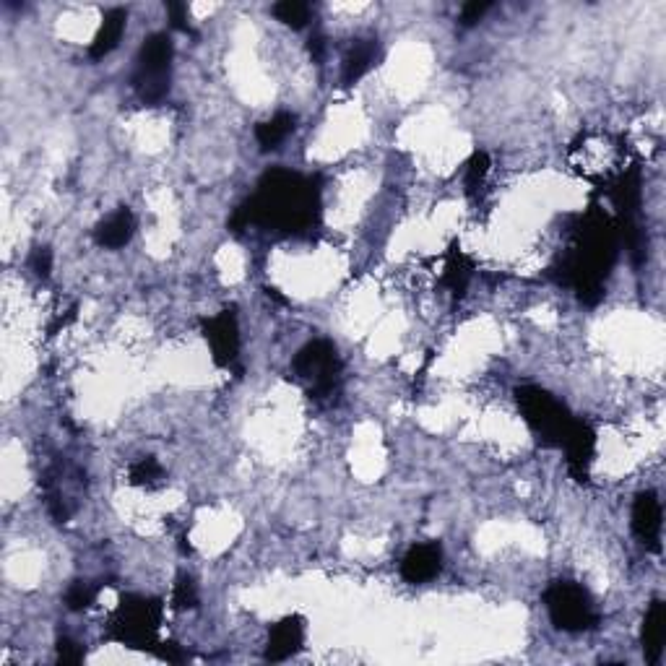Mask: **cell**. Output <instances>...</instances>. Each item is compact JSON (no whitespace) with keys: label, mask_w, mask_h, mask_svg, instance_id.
<instances>
[{"label":"cell","mask_w":666,"mask_h":666,"mask_svg":"<svg viewBox=\"0 0 666 666\" xmlns=\"http://www.w3.org/2000/svg\"><path fill=\"white\" fill-rule=\"evenodd\" d=\"M318 206L320 190L313 180L274 167L261 177L258 193L232 214L229 227L242 232L250 224H263L287 235H297L302 229L313 227L318 219Z\"/></svg>","instance_id":"cell-1"},{"label":"cell","mask_w":666,"mask_h":666,"mask_svg":"<svg viewBox=\"0 0 666 666\" xmlns=\"http://www.w3.org/2000/svg\"><path fill=\"white\" fill-rule=\"evenodd\" d=\"M617 255V229L599 211H588L583 224L575 229V242L555 271L560 284L578 292V300L596 305L604 297V279Z\"/></svg>","instance_id":"cell-2"},{"label":"cell","mask_w":666,"mask_h":666,"mask_svg":"<svg viewBox=\"0 0 666 666\" xmlns=\"http://www.w3.org/2000/svg\"><path fill=\"white\" fill-rule=\"evenodd\" d=\"M172 58H175V45L167 34L157 32L146 37L138 50L136 73L131 79L133 92L144 105H159L170 94Z\"/></svg>","instance_id":"cell-3"},{"label":"cell","mask_w":666,"mask_h":666,"mask_svg":"<svg viewBox=\"0 0 666 666\" xmlns=\"http://www.w3.org/2000/svg\"><path fill=\"white\" fill-rule=\"evenodd\" d=\"M516 401L536 440L549 448H560L575 422L565 404H560L552 393L539 386L516 388Z\"/></svg>","instance_id":"cell-4"},{"label":"cell","mask_w":666,"mask_h":666,"mask_svg":"<svg viewBox=\"0 0 666 666\" xmlns=\"http://www.w3.org/2000/svg\"><path fill=\"white\" fill-rule=\"evenodd\" d=\"M341 357L331 341L315 339L294 354L292 373L294 378L305 383L310 399L326 401L341 386Z\"/></svg>","instance_id":"cell-5"},{"label":"cell","mask_w":666,"mask_h":666,"mask_svg":"<svg viewBox=\"0 0 666 666\" xmlns=\"http://www.w3.org/2000/svg\"><path fill=\"white\" fill-rule=\"evenodd\" d=\"M549 620L555 622L557 630L565 633H583L599 625V614L586 588L573 581H555L544 591Z\"/></svg>","instance_id":"cell-6"},{"label":"cell","mask_w":666,"mask_h":666,"mask_svg":"<svg viewBox=\"0 0 666 666\" xmlns=\"http://www.w3.org/2000/svg\"><path fill=\"white\" fill-rule=\"evenodd\" d=\"M162 622V604L146 596H123L118 612L110 620V638L128 646L151 648Z\"/></svg>","instance_id":"cell-7"},{"label":"cell","mask_w":666,"mask_h":666,"mask_svg":"<svg viewBox=\"0 0 666 666\" xmlns=\"http://www.w3.org/2000/svg\"><path fill=\"white\" fill-rule=\"evenodd\" d=\"M203 339L209 341L211 357L219 367H237L240 360V326H237V313L235 307L222 310L214 318L201 320ZM240 370V367H237Z\"/></svg>","instance_id":"cell-8"},{"label":"cell","mask_w":666,"mask_h":666,"mask_svg":"<svg viewBox=\"0 0 666 666\" xmlns=\"http://www.w3.org/2000/svg\"><path fill=\"white\" fill-rule=\"evenodd\" d=\"M560 448L565 451V456H568V469L570 474H573V479L588 482V469H591V461H594L596 453V432L591 430L586 422L575 419L568 438L562 440Z\"/></svg>","instance_id":"cell-9"},{"label":"cell","mask_w":666,"mask_h":666,"mask_svg":"<svg viewBox=\"0 0 666 666\" xmlns=\"http://www.w3.org/2000/svg\"><path fill=\"white\" fill-rule=\"evenodd\" d=\"M443 570V549L435 542L414 544L401 560V575L409 583H427Z\"/></svg>","instance_id":"cell-10"},{"label":"cell","mask_w":666,"mask_h":666,"mask_svg":"<svg viewBox=\"0 0 666 666\" xmlns=\"http://www.w3.org/2000/svg\"><path fill=\"white\" fill-rule=\"evenodd\" d=\"M302 643H305V620L292 614V617H284L281 622H276L268 633L266 643V659L268 661H287L289 656L300 651Z\"/></svg>","instance_id":"cell-11"},{"label":"cell","mask_w":666,"mask_h":666,"mask_svg":"<svg viewBox=\"0 0 666 666\" xmlns=\"http://www.w3.org/2000/svg\"><path fill=\"white\" fill-rule=\"evenodd\" d=\"M633 534L651 549H659L661 503L653 492H640L633 503Z\"/></svg>","instance_id":"cell-12"},{"label":"cell","mask_w":666,"mask_h":666,"mask_svg":"<svg viewBox=\"0 0 666 666\" xmlns=\"http://www.w3.org/2000/svg\"><path fill=\"white\" fill-rule=\"evenodd\" d=\"M666 640V604L661 599H653L643 617V630H640V643H643V656L648 664H659L664 656Z\"/></svg>","instance_id":"cell-13"},{"label":"cell","mask_w":666,"mask_h":666,"mask_svg":"<svg viewBox=\"0 0 666 666\" xmlns=\"http://www.w3.org/2000/svg\"><path fill=\"white\" fill-rule=\"evenodd\" d=\"M133 232H136V216L128 206H120L115 214H110L105 222H99L97 229H94V240L97 245L107 250H118L125 248L128 242H131Z\"/></svg>","instance_id":"cell-14"},{"label":"cell","mask_w":666,"mask_h":666,"mask_svg":"<svg viewBox=\"0 0 666 666\" xmlns=\"http://www.w3.org/2000/svg\"><path fill=\"white\" fill-rule=\"evenodd\" d=\"M380 60V45L378 40H357L352 45V50L344 58V73H341V79L344 84L354 86L362 76L373 71L378 66Z\"/></svg>","instance_id":"cell-15"},{"label":"cell","mask_w":666,"mask_h":666,"mask_svg":"<svg viewBox=\"0 0 666 666\" xmlns=\"http://www.w3.org/2000/svg\"><path fill=\"white\" fill-rule=\"evenodd\" d=\"M125 24H128V14H125L123 8H110L102 19V27H99L97 37H94L92 47H89V58L92 60H102L118 47L120 37L125 32Z\"/></svg>","instance_id":"cell-16"},{"label":"cell","mask_w":666,"mask_h":666,"mask_svg":"<svg viewBox=\"0 0 666 666\" xmlns=\"http://www.w3.org/2000/svg\"><path fill=\"white\" fill-rule=\"evenodd\" d=\"M294 123H297V120H294L292 112H276L271 120L258 123V128H255V141H258V146H261L263 151L279 149L281 141L294 131Z\"/></svg>","instance_id":"cell-17"},{"label":"cell","mask_w":666,"mask_h":666,"mask_svg":"<svg viewBox=\"0 0 666 666\" xmlns=\"http://www.w3.org/2000/svg\"><path fill=\"white\" fill-rule=\"evenodd\" d=\"M471 261L461 253L458 245H453L451 253H448V263H445V274H443V284L453 292V297H464L466 287H469L471 281Z\"/></svg>","instance_id":"cell-18"},{"label":"cell","mask_w":666,"mask_h":666,"mask_svg":"<svg viewBox=\"0 0 666 666\" xmlns=\"http://www.w3.org/2000/svg\"><path fill=\"white\" fill-rule=\"evenodd\" d=\"M274 16L276 19L284 24V27H292V29H302L310 21V6L307 3H300V0H281V3H276L274 8Z\"/></svg>","instance_id":"cell-19"},{"label":"cell","mask_w":666,"mask_h":666,"mask_svg":"<svg viewBox=\"0 0 666 666\" xmlns=\"http://www.w3.org/2000/svg\"><path fill=\"white\" fill-rule=\"evenodd\" d=\"M487 172H490V157H487L484 151H477V154L466 162V172H464V185L469 196H474V193L482 188Z\"/></svg>","instance_id":"cell-20"},{"label":"cell","mask_w":666,"mask_h":666,"mask_svg":"<svg viewBox=\"0 0 666 666\" xmlns=\"http://www.w3.org/2000/svg\"><path fill=\"white\" fill-rule=\"evenodd\" d=\"M172 604H175V609H180V612L198 607V586L190 575H177L175 591H172Z\"/></svg>","instance_id":"cell-21"},{"label":"cell","mask_w":666,"mask_h":666,"mask_svg":"<svg viewBox=\"0 0 666 666\" xmlns=\"http://www.w3.org/2000/svg\"><path fill=\"white\" fill-rule=\"evenodd\" d=\"M162 466H159L157 458H141V461H136V464L131 466V482L136 484V487H151V484H157L159 479H162Z\"/></svg>","instance_id":"cell-22"},{"label":"cell","mask_w":666,"mask_h":666,"mask_svg":"<svg viewBox=\"0 0 666 666\" xmlns=\"http://www.w3.org/2000/svg\"><path fill=\"white\" fill-rule=\"evenodd\" d=\"M94 599H97V588L86 581L71 583V588L66 591V607L71 612H84V609L92 607Z\"/></svg>","instance_id":"cell-23"},{"label":"cell","mask_w":666,"mask_h":666,"mask_svg":"<svg viewBox=\"0 0 666 666\" xmlns=\"http://www.w3.org/2000/svg\"><path fill=\"white\" fill-rule=\"evenodd\" d=\"M29 268L34 271V276H40V279H47L50 271H53V250L42 245V248H34L32 255H29Z\"/></svg>","instance_id":"cell-24"},{"label":"cell","mask_w":666,"mask_h":666,"mask_svg":"<svg viewBox=\"0 0 666 666\" xmlns=\"http://www.w3.org/2000/svg\"><path fill=\"white\" fill-rule=\"evenodd\" d=\"M58 661L60 664H81L84 661V648L73 643L71 638L58 640Z\"/></svg>","instance_id":"cell-25"},{"label":"cell","mask_w":666,"mask_h":666,"mask_svg":"<svg viewBox=\"0 0 666 666\" xmlns=\"http://www.w3.org/2000/svg\"><path fill=\"white\" fill-rule=\"evenodd\" d=\"M490 11V3H479V0H471V3H466L464 8H461V27H474V24H479L482 21V16Z\"/></svg>","instance_id":"cell-26"},{"label":"cell","mask_w":666,"mask_h":666,"mask_svg":"<svg viewBox=\"0 0 666 666\" xmlns=\"http://www.w3.org/2000/svg\"><path fill=\"white\" fill-rule=\"evenodd\" d=\"M167 14H170L172 27L180 29V32L185 34H193L188 21V6H185V3H167Z\"/></svg>","instance_id":"cell-27"},{"label":"cell","mask_w":666,"mask_h":666,"mask_svg":"<svg viewBox=\"0 0 666 666\" xmlns=\"http://www.w3.org/2000/svg\"><path fill=\"white\" fill-rule=\"evenodd\" d=\"M307 53H310L313 63H320V60L326 58V37L315 32L313 37L307 40Z\"/></svg>","instance_id":"cell-28"}]
</instances>
